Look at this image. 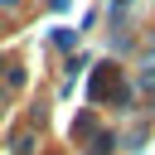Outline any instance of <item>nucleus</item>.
<instances>
[{
  "mask_svg": "<svg viewBox=\"0 0 155 155\" xmlns=\"http://www.w3.org/2000/svg\"><path fill=\"white\" fill-rule=\"evenodd\" d=\"M92 97L126 102V87H121V78H116V68H111V63H102V73H97V82H92Z\"/></svg>",
  "mask_w": 155,
  "mask_h": 155,
  "instance_id": "nucleus-1",
  "label": "nucleus"
}]
</instances>
